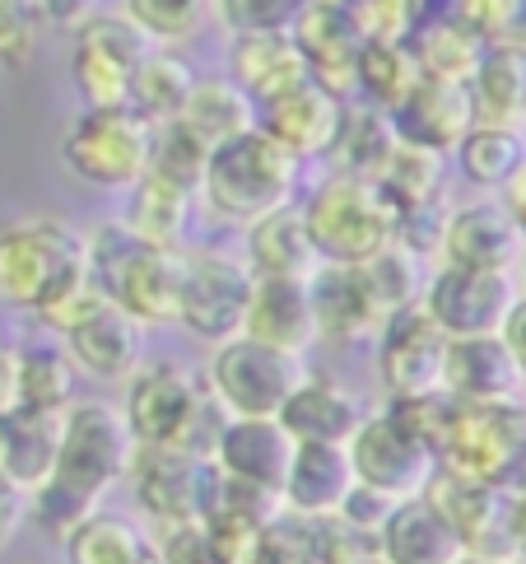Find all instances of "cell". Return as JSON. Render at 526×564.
<instances>
[{
    "label": "cell",
    "instance_id": "1",
    "mask_svg": "<svg viewBox=\"0 0 526 564\" xmlns=\"http://www.w3.org/2000/svg\"><path fill=\"white\" fill-rule=\"evenodd\" d=\"M98 285L89 280V243L70 219L29 215L0 229V304L61 327Z\"/></svg>",
    "mask_w": 526,
    "mask_h": 564
},
{
    "label": "cell",
    "instance_id": "2",
    "mask_svg": "<svg viewBox=\"0 0 526 564\" xmlns=\"http://www.w3.org/2000/svg\"><path fill=\"white\" fill-rule=\"evenodd\" d=\"M117 411L127 420L135 448H177L206 462L229 420L219 411V401L206 392L200 373L177 365V359H145L127 378V397H121Z\"/></svg>",
    "mask_w": 526,
    "mask_h": 564
},
{
    "label": "cell",
    "instance_id": "3",
    "mask_svg": "<svg viewBox=\"0 0 526 564\" xmlns=\"http://www.w3.org/2000/svg\"><path fill=\"white\" fill-rule=\"evenodd\" d=\"M89 243V280L103 290L112 304L127 308L140 327H177L182 304V271H187V248H150L121 225L108 219L85 234Z\"/></svg>",
    "mask_w": 526,
    "mask_h": 564
},
{
    "label": "cell",
    "instance_id": "4",
    "mask_svg": "<svg viewBox=\"0 0 526 564\" xmlns=\"http://www.w3.org/2000/svg\"><path fill=\"white\" fill-rule=\"evenodd\" d=\"M298 159L280 150L266 131H248L229 140V145L210 150L206 177H200V206L215 219H224L233 229H248L256 219L294 206L298 192Z\"/></svg>",
    "mask_w": 526,
    "mask_h": 564
},
{
    "label": "cell",
    "instance_id": "5",
    "mask_svg": "<svg viewBox=\"0 0 526 564\" xmlns=\"http://www.w3.org/2000/svg\"><path fill=\"white\" fill-rule=\"evenodd\" d=\"M298 210L321 267H363L382 248H392L401 234V215L377 192V183L354 173H336V169L308 192Z\"/></svg>",
    "mask_w": 526,
    "mask_h": 564
},
{
    "label": "cell",
    "instance_id": "6",
    "mask_svg": "<svg viewBox=\"0 0 526 564\" xmlns=\"http://www.w3.org/2000/svg\"><path fill=\"white\" fill-rule=\"evenodd\" d=\"M131 457H135V438L112 401L75 397L61 411V443L47 480H56L75 499L94 503V509H103V499L127 480Z\"/></svg>",
    "mask_w": 526,
    "mask_h": 564
},
{
    "label": "cell",
    "instance_id": "7",
    "mask_svg": "<svg viewBox=\"0 0 526 564\" xmlns=\"http://www.w3.org/2000/svg\"><path fill=\"white\" fill-rule=\"evenodd\" d=\"M154 127L135 108H79L61 131V169L94 192L127 196L150 173Z\"/></svg>",
    "mask_w": 526,
    "mask_h": 564
},
{
    "label": "cell",
    "instance_id": "8",
    "mask_svg": "<svg viewBox=\"0 0 526 564\" xmlns=\"http://www.w3.org/2000/svg\"><path fill=\"white\" fill-rule=\"evenodd\" d=\"M438 467L484 486H526V401L517 406H457L438 438Z\"/></svg>",
    "mask_w": 526,
    "mask_h": 564
},
{
    "label": "cell",
    "instance_id": "9",
    "mask_svg": "<svg viewBox=\"0 0 526 564\" xmlns=\"http://www.w3.org/2000/svg\"><path fill=\"white\" fill-rule=\"evenodd\" d=\"M303 378H308V355L275 350L252 336H233L224 346H215L206 373H200L219 411L248 420H275Z\"/></svg>",
    "mask_w": 526,
    "mask_h": 564
},
{
    "label": "cell",
    "instance_id": "10",
    "mask_svg": "<svg viewBox=\"0 0 526 564\" xmlns=\"http://www.w3.org/2000/svg\"><path fill=\"white\" fill-rule=\"evenodd\" d=\"M354 462V480L387 499H415L429 490L438 476V448L424 434H415L392 406L369 411L354 438L346 443Z\"/></svg>",
    "mask_w": 526,
    "mask_h": 564
},
{
    "label": "cell",
    "instance_id": "11",
    "mask_svg": "<svg viewBox=\"0 0 526 564\" xmlns=\"http://www.w3.org/2000/svg\"><path fill=\"white\" fill-rule=\"evenodd\" d=\"M256 275L248 271L242 257L196 248L187 252V271H182V304H177V327L196 336L200 346H224V340L242 336L252 304Z\"/></svg>",
    "mask_w": 526,
    "mask_h": 564
},
{
    "label": "cell",
    "instance_id": "12",
    "mask_svg": "<svg viewBox=\"0 0 526 564\" xmlns=\"http://www.w3.org/2000/svg\"><path fill=\"white\" fill-rule=\"evenodd\" d=\"M150 52L154 43L127 14H98L70 33V85L85 98V108H127L131 79Z\"/></svg>",
    "mask_w": 526,
    "mask_h": 564
},
{
    "label": "cell",
    "instance_id": "13",
    "mask_svg": "<svg viewBox=\"0 0 526 564\" xmlns=\"http://www.w3.org/2000/svg\"><path fill=\"white\" fill-rule=\"evenodd\" d=\"M517 294H522V280L508 271H471V267L434 261L429 280H424V294H419V308L429 313V322L448 340L498 336Z\"/></svg>",
    "mask_w": 526,
    "mask_h": 564
},
{
    "label": "cell",
    "instance_id": "14",
    "mask_svg": "<svg viewBox=\"0 0 526 564\" xmlns=\"http://www.w3.org/2000/svg\"><path fill=\"white\" fill-rule=\"evenodd\" d=\"M127 486L140 518L150 522V532L187 528V522H200V513H206L215 467L206 457H191L177 448H135Z\"/></svg>",
    "mask_w": 526,
    "mask_h": 564
},
{
    "label": "cell",
    "instance_id": "15",
    "mask_svg": "<svg viewBox=\"0 0 526 564\" xmlns=\"http://www.w3.org/2000/svg\"><path fill=\"white\" fill-rule=\"evenodd\" d=\"M61 350L70 355L75 373L94 382H127L145 365V327L103 290H94L79 313L61 327Z\"/></svg>",
    "mask_w": 526,
    "mask_h": 564
},
{
    "label": "cell",
    "instance_id": "16",
    "mask_svg": "<svg viewBox=\"0 0 526 564\" xmlns=\"http://www.w3.org/2000/svg\"><path fill=\"white\" fill-rule=\"evenodd\" d=\"M442 355H448V336L434 327L419 304L392 313L373 336V373L387 401L442 392Z\"/></svg>",
    "mask_w": 526,
    "mask_h": 564
},
{
    "label": "cell",
    "instance_id": "17",
    "mask_svg": "<svg viewBox=\"0 0 526 564\" xmlns=\"http://www.w3.org/2000/svg\"><path fill=\"white\" fill-rule=\"evenodd\" d=\"M522 257H526V234L517 229V219L503 210L498 196L457 200V206H448V215H442L438 261H448V267L517 275Z\"/></svg>",
    "mask_w": 526,
    "mask_h": 564
},
{
    "label": "cell",
    "instance_id": "18",
    "mask_svg": "<svg viewBox=\"0 0 526 564\" xmlns=\"http://www.w3.org/2000/svg\"><path fill=\"white\" fill-rule=\"evenodd\" d=\"M424 499L452 522L467 555L513 560V490L508 486H484V480H467L438 467Z\"/></svg>",
    "mask_w": 526,
    "mask_h": 564
},
{
    "label": "cell",
    "instance_id": "19",
    "mask_svg": "<svg viewBox=\"0 0 526 564\" xmlns=\"http://www.w3.org/2000/svg\"><path fill=\"white\" fill-rule=\"evenodd\" d=\"M340 117H346V98L331 94L317 79H298L294 89L256 104V127L266 131L280 150H289L298 164L331 154L340 135Z\"/></svg>",
    "mask_w": 526,
    "mask_h": 564
},
{
    "label": "cell",
    "instance_id": "20",
    "mask_svg": "<svg viewBox=\"0 0 526 564\" xmlns=\"http://www.w3.org/2000/svg\"><path fill=\"white\" fill-rule=\"evenodd\" d=\"M471 127H475L471 89L457 85V79H434V75H419L410 98L392 112V131L401 145L429 150L442 159H452V150Z\"/></svg>",
    "mask_w": 526,
    "mask_h": 564
},
{
    "label": "cell",
    "instance_id": "21",
    "mask_svg": "<svg viewBox=\"0 0 526 564\" xmlns=\"http://www.w3.org/2000/svg\"><path fill=\"white\" fill-rule=\"evenodd\" d=\"M442 392L457 406H517L526 382L498 336H461L442 355Z\"/></svg>",
    "mask_w": 526,
    "mask_h": 564
},
{
    "label": "cell",
    "instance_id": "22",
    "mask_svg": "<svg viewBox=\"0 0 526 564\" xmlns=\"http://www.w3.org/2000/svg\"><path fill=\"white\" fill-rule=\"evenodd\" d=\"M298 443L289 438V430L280 420H248V415H229L224 430L215 438V453H210V467L229 480H242V486H256V490H271L280 495L289 476V462H294Z\"/></svg>",
    "mask_w": 526,
    "mask_h": 564
},
{
    "label": "cell",
    "instance_id": "23",
    "mask_svg": "<svg viewBox=\"0 0 526 564\" xmlns=\"http://www.w3.org/2000/svg\"><path fill=\"white\" fill-rule=\"evenodd\" d=\"M363 415H369V406L350 382L308 369V378L294 388V397L280 406L275 420L289 430L294 443H350Z\"/></svg>",
    "mask_w": 526,
    "mask_h": 564
},
{
    "label": "cell",
    "instance_id": "24",
    "mask_svg": "<svg viewBox=\"0 0 526 564\" xmlns=\"http://www.w3.org/2000/svg\"><path fill=\"white\" fill-rule=\"evenodd\" d=\"M294 43H298L303 62H308V75L317 85L350 98V79H354L363 33L354 24V14L346 10V0H313L308 14L294 24Z\"/></svg>",
    "mask_w": 526,
    "mask_h": 564
},
{
    "label": "cell",
    "instance_id": "25",
    "mask_svg": "<svg viewBox=\"0 0 526 564\" xmlns=\"http://www.w3.org/2000/svg\"><path fill=\"white\" fill-rule=\"evenodd\" d=\"M308 294H313L317 340L359 346V340H373L382 322H387L359 267H317V275L308 280Z\"/></svg>",
    "mask_w": 526,
    "mask_h": 564
},
{
    "label": "cell",
    "instance_id": "26",
    "mask_svg": "<svg viewBox=\"0 0 526 564\" xmlns=\"http://www.w3.org/2000/svg\"><path fill=\"white\" fill-rule=\"evenodd\" d=\"M354 486L359 480L346 443H298L289 476L280 486V503L298 518H331L340 513V503L350 499Z\"/></svg>",
    "mask_w": 526,
    "mask_h": 564
},
{
    "label": "cell",
    "instance_id": "27",
    "mask_svg": "<svg viewBox=\"0 0 526 564\" xmlns=\"http://www.w3.org/2000/svg\"><path fill=\"white\" fill-rule=\"evenodd\" d=\"M373 551L387 564H457L467 555L452 522L424 495L392 503V513L382 518V528L373 536Z\"/></svg>",
    "mask_w": 526,
    "mask_h": 564
},
{
    "label": "cell",
    "instance_id": "28",
    "mask_svg": "<svg viewBox=\"0 0 526 564\" xmlns=\"http://www.w3.org/2000/svg\"><path fill=\"white\" fill-rule=\"evenodd\" d=\"M242 336L266 340V346L289 350V355H308L317 346V317H313L308 280H256Z\"/></svg>",
    "mask_w": 526,
    "mask_h": 564
},
{
    "label": "cell",
    "instance_id": "29",
    "mask_svg": "<svg viewBox=\"0 0 526 564\" xmlns=\"http://www.w3.org/2000/svg\"><path fill=\"white\" fill-rule=\"evenodd\" d=\"M242 261H248V271L256 280H313L317 275L321 257L308 238V225H303L298 200L242 229Z\"/></svg>",
    "mask_w": 526,
    "mask_h": 564
},
{
    "label": "cell",
    "instance_id": "30",
    "mask_svg": "<svg viewBox=\"0 0 526 564\" xmlns=\"http://www.w3.org/2000/svg\"><path fill=\"white\" fill-rule=\"evenodd\" d=\"M229 62H233L229 79L252 94V104H266V98L294 89L298 79H313L294 33H238L229 43Z\"/></svg>",
    "mask_w": 526,
    "mask_h": 564
},
{
    "label": "cell",
    "instance_id": "31",
    "mask_svg": "<svg viewBox=\"0 0 526 564\" xmlns=\"http://www.w3.org/2000/svg\"><path fill=\"white\" fill-rule=\"evenodd\" d=\"M191 206H196V192L177 187V183H168V177H158V173H145L127 192V215H121V225H127L140 243L182 252L187 248Z\"/></svg>",
    "mask_w": 526,
    "mask_h": 564
},
{
    "label": "cell",
    "instance_id": "32",
    "mask_svg": "<svg viewBox=\"0 0 526 564\" xmlns=\"http://www.w3.org/2000/svg\"><path fill=\"white\" fill-rule=\"evenodd\" d=\"M467 89L475 104V122L526 127V47L490 43Z\"/></svg>",
    "mask_w": 526,
    "mask_h": 564
},
{
    "label": "cell",
    "instance_id": "33",
    "mask_svg": "<svg viewBox=\"0 0 526 564\" xmlns=\"http://www.w3.org/2000/svg\"><path fill=\"white\" fill-rule=\"evenodd\" d=\"M56 443H61V411L19 406L10 415H0V471L19 480L24 490L43 486L52 476Z\"/></svg>",
    "mask_w": 526,
    "mask_h": 564
},
{
    "label": "cell",
    "instance_id": "34",
    "mask_svg": "<svg viewBox=\"0 0 526 564\" xmlns=\"http://www.w3.org/2000/svg\"><path fill=\"white\" fill-rule=\"evenodd\" d=\"M66 564H150L154 560V532L131 513L94 509L79 528L61 541Z\"/></svg>",
    "mask_w": 526,
    "mask_h": 564
},
{
    "label": "cell",
    "instance_id": "35",
    "mask_svg": "<svg viewBox=\"0 0 526 564\" xmlns=\"http://www.w3.org/2000/svg\"><path fill=\"white\" fill-rule=\"evenodd\" d=\"M206 150H219L229 140L256 131V104L248 89H238L229 75H215V79H196V89L187 98V108L177 117Z\"/></svg>",
    "mask_w": 526,
    "mask_h": 564
},
{
    "label": "cell",
    "instance_id": "36",
    "mask_svg": "<svg viewBox=\"0 0 526 564\" xmlns=\"http://www.w3.org/2000/svg\"><path fill=\"white\" fill-rule=\"evenodd\" d=\"M415 85H419V66H415L410 43L363 37L359 62H354V79H350V98H354V104H369V108L392 117L410 98Z\"/></svg>",
    "mask_w": 526,
    "mask_h": 564
},
{
    "label": "cell",
    "instance_id": "37",
    "mask_svg": "<svg viewBox=\"0 0 526 564\" xmlns=\"http://www.w3.org/2000/svg\"><path fill=\"white\" fill-rule=\"evenodd\" d=\"M452 159H457V173L467 177L471 187H480V196H494L513 177V169L526 159V131L522 127L475 122L467 135H461Z\"/></svg>",
    "mask_w": 526,
    "mask_h": 564
},
{
    "label": "cell",
    "instance_id": "38",
    "mask_svg": "<svg viewBox=\"0 0 526 564\" xmlns=\"http://www.w3.org/2000/svg\"><path fill=\"white\" fill-rule=\"evenodd\" d=\"M191 89H196V70L182 62L173 47H154L145 62H140L135 79H131L127 108H135L150 127H164V122H177L182 117Z\"/></svg>",
    "mask_w": 526,
    "mask_h": 564
},
{
    "label": "cell",
    "instance_id": "39",
    "mask_svg": "<svg viewBox=\"0 0 526 564\" xmlns=\"http://www.w3.org/2000/svg\"><path fill=\"white\" fill-rule=\"evenodd\" d=\"M396 145H401V140L392 131V117L387 112H377L369 104H354V98H346L340 135H336V145H331L336 173H354V177H369V183H377V173L392 159Z\"/></svg>",
    "mask_w": 526,
    "mask_h": 564
},
{
    "label": "cell",
    "instance_id": "40",
    "mask_svg": "<svg viewBox=\"0 0 526 564\" xmlns=\"http://www.w3.org/2000/svg\"><path fill=\"white\" fill-rule=\"evenodd\" d=\"M484 37L475 29H467L461 19H434V24H419L410 33V52H415V66L419 75H434V79H457V85H471V75L484 56Z\"/></svg>",
    "mask_w": 526,
    "mask_h": 564
},
{
    "label": "cell",
    "instance_id": "41",
    "mask_svg": "<svg viewBox=\"0 0 526 564\" xmlns=\"http://www.w3.org/2000/svg\"><path fill=\"white\" fill-rule=\"evenodd\" d=\"M442 169H448V159L442 154H429V150H415V145H396L392 159L382 164L377 173V192L392 200V210L406 219L415 210H429V206H442Z\"/></svg>",
    "mask_w": 526,
    "mask_h": 564
},
{
    "label": "cell",
    "instance_id": "42",
    "mask_svg": "<svg viewBox=\"0 0 526 564\" xmlns=\"http://www.w3.org/2000/svg\"><path fill=\"white\" fill-rule=\"evenodd\" d=\"M14 369H19V406L29 411H66L75 401V365L61 346H24L14 350Z\"/></svg>",
    "mask_w": 526,
    "mask_h": 564
},
{
    "label": "cell",
    "instance_id": "43",
    "mask_svg": "<svg viewBox=\"0 0 526 564\" xmlns=\"http://www.w3.org/2000/svg\"><path fill=\"white\" fill-rule=\"evenodd\" d=\"M363 280H369V290L377 299V308L382 313H401V308H415L419 304V294H424V280H429V257H419L415 248L406 243H392V248H382L373 261H363Z\"/></svg>",
    "mask_w": 526,
    "mask_h": 564
},
{
    "label": "cell",
    "instance_id": "44",
    "mask_svg": "<svg viewBox=\"0 0 526 564\" xmlns=\"http://www.w3.org/2000/svg\"><path fill=\"white\" fill-rule=\"evenodd\" d=\"M121 14H127L154 47H182L210 29L215 0H121Z\"/></svg>",
    "mask_w": 526,
    "mask_h": 564
},
{
    "label": "cell",
    "instance_id": "45",
    "mask_svg": "<svg viewBox=\"0 0 526 564\" xmlns=\"http://www.w3.org/2000/svg\"><path fill=\"white\" fill-rule=\"evenodd\" d=\"M206 159L210 150L182 127V122H164L154 127V154H150V173L168 177V183L187 187L200 196V177H206Z\"/></svg>",
    "mask_w": 526,
    "mask_h": 564
},
{
    "label": "cell",
    "instance_id": "46",
    "mask_svg": "<svg viewBox=\"0 0 526 564\" xmlns=\"http://www.w3.org/2000/svg\"><path fill=\"white\" fill-rule=\"evenodd\" d=\"M313 0H215V19L238 33H294Z\"/></svg>",
    "mask_w": 526,
    "mask_h": 564
},
{
    "label": "cell",
    "instance_id": "47",
    "mask_svg": "<svg viewBox=\"0 0 526 564\" xmlns=\"http://www.w3.org/2000/svg\"><path fill=\"white\" fill-rule=\"evenodd\" d=\"M363 37H387V43H410L419 29L424 0H346Z\"/></svg>",
    "mask_w": 526,
    "mask_h": 564
},
{
    "label": "cell",
    "instance_id": "48",
    "mask_svg": "<svg viewBox=\"0 0 526 564\" xmlns=\"http://www.w3.org/2000/svg\"><path fill=\"white\" fill-rule=\"evenodd\" d=\"M37 43H43V19H37L33 0H0V66H29Z\"/></svg>",
    "mask_w": 526,
    "mask_h": 564
},
{
    "label": "cell",
    "instance_id": "49",
    "mask_svg": "<svg viewBox=\"0 0 526 564\" xmlns=\"http://www.w3.org/2000/svg\"><path fill=\"white\" fill-rule=\"evenodd\" d=\"M522 0H457V19L475 29L484 43H513Z\"/></svg>",
    "mask_w": 526,
    "mask_h": 564
},
{
    "label": "cell",
    "instance_id": "50",
    "mask_svg": "<svg viewBox=\"0 0 526 564\" xmlns=\"http://www.w3.org/2000/svg\"><path fill=\"white\" fill-rule=\"evenodd\" d=\"M154 560L158 564H224V560L210 551V541H206V532H200V522L154 532Z\"/></svg>",
    "mask_w": 526,
    "mask_h": 564
},
{
    "label": "cell",
    "instance_id": "51",
    "mask_svg": "<svg viewBox=\"0 0 526 564\" xmlns=\"http://www.w3.org/2000/svg\"><path fill=\"white\" fill-rule=\"evenodd\" d=\"M33 10L43 19V33H75L103 14V0H33Z\"/></svg>",
    "mask_w": 526,
    "mask_h": 564
},
{
    "label": "cell",
    "instance_id": "52",
    "mask_svg": "<svg viewBox=\"0 0 526 564\" xmlns=\"http://www.w3.org/2000/svg\"><path fill=\"white\" fill-rule=\"evenodd\" d=\"M24 522H29V490L0 471V551H6L10 541L19 536Z\"/></svg>",
    "mask_w": 526,
    "mask_h": 564
},
{
    "label": "cell",
    "instance_id": "53",
    "mask_svg": "<svg viewBox=\"0 0 526 564\" xmlns=\"http://www.w3.org/2000/svg\"><path fill=\"white\" fill-rule=\"evenodd\" d=\"M498 340L508 346L513 365H517V373L526 382V290L513 299V308H508V317H503V327H498Z\"/></svg>",
    "mask_w": 526,
    "mask_h": 564
},
{
    "label": "cell",
    "instance_id": "54",
    "mask_svg": "<svg viewBox=\"0 0 526 564\" xmlns=\"http://www.w3.org/2000/svg\"><path fill=\"white\" fill-rule=\"evenodd\" d=\"M494 196L503 200V210H508V215L517 219V229L526 234V159L513 169V177H508V183H503Z\"/></svg>",
    "mask_w": 526,
    "mask_h": 564
},
{
    "label": "cell",
    "instance_id": "55",
    "mask_svg": "<svg viewBox=\"0 0 526 564\" xmlns=\"http://www.w3.org/2000/svg\"><path fill=\"white\" fill-rule=\"evenodd\" d=\"M513 560L526 564V486L513 490Z\"/></svg>",
    "mask_w": 526,
    "mask_h": 564
},
{
    "label": "cell",
    "instance_id": "56",
    "mask_svg": "<svg viewBox=\"0 0 526 564\" xmlns=\"http://www.w3.org/2000/svg\"><path fill=\"white\" fill-rule=\"evenodd\" d=\"M252 564H298V560H294V555H289L285 546H280L275 536H266V546L256 551V560H252Z\"/></svg>",
    "mask_w": 526,
    "mask_h": 564
},
{
    "label": "cell",
    "instance_id": "57",
    "mask_svg": "<svg viewBox=\"0 0 526 564\" xmlns=\"http://www.w3.org/2000/svg\"><path fill=\"white\" fill-rule=\"evenodd\" d=\"M457 564H517V560H490V555H461Z\"/></svg>",
    "mask_w": 526,
    "mask_h": 564
},
{
    "label": "cell",
    "instance_id": "58",
    "mask_svg": "<svg viewBox=\"0 0 526 564\" xmlns=\"http://www.w3.org/2000/svg\"><path fill=\"white\" fill-rule=\"evenodd\" d=\"M350 564H387V560H382L377 551H369V555H359V560H350Z\"/></svg>",
    "mask_w": 526,
    "mask_h": 564
},
{
    "label": "cell",
    "instance_id": "59",
    "mask_svg": "<svg viewBox=\"0 0 526 564\" xmlns=\"http://www.w3.org/2000/svg\"><path fill=\"white\" fill-rule=\"evenodd\" d=\"M517 280H522V290H526V257H522V271H517Z\"/></svg>",
    "mask_w": 526,
    "mask_h": 564
},
{
    "label": "cell",
    "instance_id": "60",
    "mask_svg": "<svg viewBox=\"0 0 526 564\" xmlns=\"http://www.w3.org/2000/svg\"><path fill=\"white\" fill-rule=\"evenodd\" d=\"M0 350H6V336H0Z\"/></svg>",
    "mask_w": 526,
    "mask_h": 564
},
{
    "label": "cell",
    "instance_id": "61",
    "mask_svg": "<svg viewBox=\"0 0 526 564\" xmlns=\"http://www.w3.org/2000/svg\"><path fill=\"white\" fill-rule=\"evenodd\" d=\"M150 564H158V560H150Z\"/></svg>",
    "mask_w": 526,
    "mask_h": 564
}]
</instances>
